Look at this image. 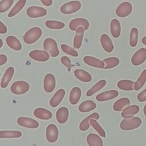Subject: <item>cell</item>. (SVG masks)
<instances>
[{
    "label": "cell",
    "instance_id": "28",
    "mask_svg": "<svg viewBox=\"0 0 146 146\" xmlns=\"http://www.w3.org/2000/svg\"><path fill=\"white\" fill-rule=\"evenodd\" d=\"M111 33L114 38L120 36L121 33V25L120 22L116 19H113L110 23Z\"/></svg>",
    "mask_w": 146,
    "mask_h": 146
},
{
    "label": "cell",
    "instance_id": "49",
    "mask_svg": "<svg viewBox=\"0 0 146 146\" xmlns=\"http://www.w3.org/2000/svg\"><path fill=\"white\" fill-rule=\"evenodd\" d=\"M0 42H1L0 48H1V47H2V45H3V42H2V39H0Z\"/></svg>",
    "mask_w": 146,
    "mask_h": 146
},
{
    "label": "cell",
    "instance_id": "34",
    "mask_svg": "<svg viewBox=\"0 0 146 146\" xmlns=\"http://www.w3.org/2000/svg\"><path fill=\"white\" fill-rule=\"evenodd\" d=\"M26 3V0H19L8 14V17H13L16 15L24 7Z\"/></svg>",
    "mask_w": 146,
    "mask_h": 146
},
{
    "label": "cell",
    "instance_id": "20",
    "mask_svg": "<svg viewBox=\"0 0 146 146\" xmlns=\"http://www.w3.org/2000/svg\"><path fill=\"white\" fill-rule=\"evenodd\" d=\"M14 74V68L13 67H9L4 73L1 82V87L2 88H6L11 80Z\"/></svg>",
    "mask_w": 146,
    "mask_h": 146
},
{
    "label": "cell",
    "instance_id": "4",
    "mask_svg": "<svg viewBox=\"0 0 146 146\" xmlns=\"http://www.w3.org/2000/svg\"><path fill=\"white\" fill-rule=\"evenodd\" d=\"M30 88L29 84L23 80L14 82L10 87L11 92L15 95H22L26 93Z\"/></svg>",
    "mask_w": 146,
    "mask_h": 146
},
{
    "label": "cell",
    "instance_id": "10",
    "mask_svg": "<svg viewBox=\"0 0 146 146\" xmlns=\"http://www.w3.org/2000/svg\"><path fill=\"white\" fill-rule=\"evenodd\" d=\"M56 85L55 76L52 74H47L45 75L43 80V88L47 92L50 93L53 91Z\"/></svg>",
    "mask_w": 146,
    "mask_h": 146
},
{
    "label": "cell",
    "instance_id": "8",
    "mask_svg": "<svg viewBox=\"0 0 146 146\" xmlns=\"http://www.w3.org/2000/svg\"><path fill=\"white\" fill-rule=\"evenodd\" d=\"M47 10L41 7L32 6L29 7L26 10V14L28 17L32 18L42 17L46 15Z\"/></svg>",
    "mask_w": 146,
    "mask_h": 146
},
{
    "label": "cell",
    "instance_id": "39",
    "mask_svg": "<svg viewBox=\"0 0 146 146\" xmlns=\"http://www.w3.org/2000/svg\"><path fill=\"white\" fill-rule=\"evenodd\" d=\"M90 125L94 128V129L100 135V136L105 137H106V132L102 126L98 123L96 119H91L90 121Z\"/></svg>",
    "mask_w": 146,
    "mask_h": 146
},
{
    "label": "cell",
    "instance_id": "26",
    "mask_svg": "<svg viewBox=\"0 0 146 146\" xmlns=\"http://www.w3.org/2000/svg\"><path fill=\"white\" fill-rule=\"evenodd\" d=\"M96 107V104L92 100H88L83 102L80 104L78 110L81 112H88L95 110Z\"/></svg>",
    "mask_w": 146,
    "mask_h": 146
},
{
    "label": "cell",
    "instance_id": "22",
    "mask_svg": "<svg viewBox=\"0 0 146 146\" xmlns=\"http://www.w3.org/2000/svg\"><path fill=\"white\" fill-rule=\"evenodd\" d=\"M99 114L97 112H94L88 116L84 118L80 123L79 124V129L82 131H87L89 127H90V121L91 119H96L98 120L99 119Z\"/></svg>",
    "mask_w": 146,
    "mask_h": 146
},
{
    "label": "cell",
    "instance_id": "40",
    "mask_svg": "<svg viewBox=\"0 0 146 146\" xmlns=\"http://www.w3.org/2000/svg\"><path fill=\"white\" fill-rule=\"evenodd\" d=\"M60 47L62 50L67 54H68L74 57H78L79 56L78 52L76 50L66 44H62Z\"/></svg>",
    "mask_w": 146,
    "mask_h": 146
},
{
    "label": "cell",
    "instance_id": "11",
    "mask_svg": "<svg viewBox=\"0 0 146 146\" xmlns=\"http://www.w3.org/2000/svg\"><path fill=\"white\" fill-rule=\"evenodd\" d=\"M17 123L19 125L27 128L34 129L39 127V123L36 120L28 117H19L17 119Z\"/></svg>",
    "mask_w": 146,
    "mask_h": 146
},
{
    "label": "cell",
    "instance_id": "32",
    "mask_svg": "<svg viewBox=\"0 0 146 146\" xmlns=\"http://www.w3.org/2000/svg\"><path fill=\"white\" fill-rule=\"evenodd\" d=\"M22 133L19 131H1L0 138L1 139H16L21 137Z\"/></svg>",
    "mask_w": 146,
    "mask_h": 146
},
{
    "label": "cell",
    "instance_id": "44",
    "mask_svg": "<svg viewBox=\"0 0 146 146\" xmlns=\"http://www.w3.org/2000/svg\"><path fill=\"white\" fill-rule=\"evenodd\" d=\"M7 29L6 26L3 23L2 21L0 22V33L1 34H5L7 33Z\"/></svg>",
    "mask_w": 146,
    "mask_h": 146
},
{
    "label": "cell",
    "instance_id": "18",
    "mask_svg": "<svg viewBox=\"0 0 146 146\" xmlns=\"http://www.w3.org/2000/svg\"><path fill=\"white\" fill-rule=\"evenodd\" d=\"M83 61L87 65L94 67L103 68L104 67V63L103 61H102L100 59L93 56H85L83 58Z\"/></svg>",
    "mask_w": 146,
    "mask_h": 146
},
{
    "label": "cell",
    "instance_id": "36",
    "mask_svg": "<svg viewBox=\"0 0 146 146\" xmlns=\"http://www.w3.org/2000/svg\"><path fill=\"white\" fill-rule=\"evenodd\" d=\"M45 25L47 27L51 29H62L64 27L65 25L63 22L58 21H52L48 20L45 22Z\"/></svg>",
    "mask_w": 146,
    "mask_h": 146
},
{
    "label": "cell",
    "instance_id": "37",
    "mask_svg": "<svg viewBox=\"0 0 146 146\" xmlns=\"http://www.w3.org/2000/svg\"><path fill=\"white\" fill-rule=\"evenodd\" d=\"M145 82H146V69L143 71L140 76L139 77L136 82L135 83L134 90L136 91L139 90L140 88H141L143 87Z\"/></svg>",
    "mask_w": 146,
    "mask_h": 146
},
{
    "label": "cell",
    "instance_id": "41",
    "mask_svg": "<svg viewBox=\"0 0 146 146\" xmlns=\"http://www.w3.org/2000/svg\"><path fill=\"white\" fill-rule=\"evenodd\" d=\"M14 0H1L0 2V13H3L7 11L12 6Z\"/></svg>",
    "mask_w": 146,
    "mask_h": 146
},
{
    "label": "cell",
    "instance_id": "35",
    "mask_svg": "<svg viewBox=\"0 0 146 146\" xmlns=\"http://www.w3.org/2000/svg\"><path fill=\"white\" fill-rule=\"evenodd\" d=\"M103 61L104 63V67L103 68L104 69H110L115 67L120 63L119 58L116 57H109L104 59Z\"/></svg>",
    "mask_w": 146,
    "mask_h": 146
},
{
    "label": "cell",
    "instance_id": "5",
    "mask_svg": "<svg viewBox=\"0 0 146 146\" xmlns=\"http://www.w3.org/2000/svg\"><path fill=\"white\" fill-rule=\"evenodd\" d=\"M81 7V3L79 1H72L63 5L60 11L64 14H71L77 12Z\"/></svg>",
    "mask_w": 146,
    "mask_h": 146
},
{
    "label": "cell",
    "instance_id": "19",
    "mask_svg": "<svg viewBox=\"0 0 146 146\" xmlns=\"http://www.w3.org/2000/svg\"><path fill=\"white\" fill-rule=\"evenodd\" d=\"M69 111L67 107H62L59 108L56 113V118L57 121L60 124L65 123L68 118Z\"/></svg>",
    "mask_w": 146,
    "mask_h": 146
},
{
    "label": "cell",
    "instance_id": "45",
    "mask_svg": "<svg viewBox=\"0 0 146 146\" xmlns=\"http://www.w3.org/2000/svg\"><path fill=\"white\" fill-rule=\"evenodd\" d=\"M7 60V58L5 55L1 54L0 55V66H2L6 63Z\"/></svg>",
    "mask_w": 146,
    "mask_h": 146
},
{
    "label": "cell",
    "instance_id": "16",
    "mask_svg": "<svg viewBox=\"0 0 146 146\" xmlns=\"http://www.w3.org/2000/svg\"><path fill=\"white\" fill-rule=\"evenodd\" d=\"M100 43L103 48L107 52L110 53L113 50V44L110 38V36L106 34H103L100 36Z\"/></svg>",
    "mask_w": 146,
    "mask_h": 146
},
{
    "label": "cell",
    "instance_id": "2",
    "mask_svg": "<svg viewBox=\"0 0 146 146\" xmlns=\"http://www.w3.org/2000/svg\"><path fill=\"white\" fill-rule=\"evenodd\" d=\"M42 34V30L38 27H34L29 30L23 35V39L26 44H33L36 42Z\"/></svg>",
    "mask_w": 146,
    "mask_h": 146
},
{
    "label": "cell",
    "instance_id": "14",
    "mask_svg": "<svg viewBox=\"0 0 146 146\" xmlns=\"http://www.w3.org/2000/svg\"><path fill=\"white\" fill-rule=\"evenodd\" d=\"M119 95V92L117 90H111L101 92L97 95L96 99L98 102H105L116 98Z\"/></svg>",
    "mask_w": 146,
    "mask_h": 146
},
{
    "label": "cell",
    "instance_id": "24",
    "mask_svg": "<svg viewBox=\"0 0 146 146\" xmlns=\"http://www.w3.org/2000/svg\"><path fill=\"white\" fill-rule=\"evenodd\" d=\"M130 105V100L127 98H121L116 100L113 105V109L114 111L119 112L123 111L126 107Z\"/></svg>",
    "mask_w": 146,
    "mask_h": 146
},
{
    "label": "cell",
    "instance_id": "7",
    "mask_svg": "<svg viewBox=\"0 0 146 146\" xmlns=\"http://www.w3.org/2000/svg\"><path fill=\"white\" fill-rule=\"evenodd\" d=\"M59 131L56 125L50 124L48 125L46 130V137L47 140L51 143H55L58 139Z\"/></svg>",
    "mask_w": 146,
    "mask_h": 146
},
{
    "label": "cell",
    "instance_id": "43",
    "mask_svg": "<svg viewBox=\"0 0 146 146\" xmlns=\"http://www.w3.org/2000/svg\"><path fill=\"white\" fill-rule=\"evenodd\" d=\"M137 98L140 102H144L146 100V88L137 95Z\"/></svg>",
    "mask_w": 146,
    "mask_h": 146
},
{
    "label": "cell",
    "instance_id": "47",
    "mask_svg": "<svg viewBox=\"0 0 146 146\" xmlns=\"http://www.w3.org/2000/svg\"><path fill=\"white\" fill-rule=\"evenodd\" d=\"M141 42H142V43H143L144 45H146V36H144V37L142 38Z\"/></svg>",
    "mask_w": 146,
    "mask_h": 146
},
{
    "label": "cell",
    "instance_id": "29",
    "mask_svg": "<svg viewBox=\"0 0 146 146\" xmlns=\"http://www.w3.org/2000/svg\"><path fill=\"white\" fill-rule=\"evenodd\" d=\"M7 46L15 51H19L22 49V44L20 41L14 36H8L6 39Z\"/></svg>",
    "mask_w": 146,
    "mask_h": 146
},
{
    "label": "cell",
    "instance_id": "31",
    "mask_svg": "<svg viewBox=\"0 0 146 146\" xmlns=\"http://www.w3.org/2000/svg\"><path fill=\"white\" fill-rule=\"evenodd\" d=\"M135 83L133 81L130 80L123 79L117 82V87L124 91H132L134 90Z\"/></svg>",
    "mask_w": 146,
    "mask_h": 146
},
{
    "label": "cell",
    "instance_id": "50",
    "mask_svg": "<svg viewBox=\"0 0 146 146\" xmlns=\"http://www.w3.org/2000/svg\"><path fill=\"white\" fill-rule=\"evenodd\" d=\"M145 30H146V25H145Z\"/></svg>",
    "mask_w": 146,
    "mask_h": 146
},
{
    "label": "cell",
    "instance_id": "42",
    "mask_svg": "<svg viewBox=\"0 0 146 146\" xmlns=\"http://www.w3.org/2000/svg\"><path fill=\"white\" fill-rule=\"evenodd\" d=\"M60 62L61 63L65 66L67 67V70L68 72H70L71 71V68L72 67L75 66L74 64H71V60L70 59V58L66 56H63L60 58Z\"/></svg>",
    "mask_w": 146,
    "mask_h": 146
},
{
    "label": "cell",
    "instance_id": "12",
    "mask_svg": "<svg viewBox=\"0 0 146 146\" xmlns=\"http://www.w3.org/2000/svg\"><path fill=\"white\" fill-rule=\"evenodd\" d=\"M89 26V22L87 19L82 18L72 19L69 23V28L72 31H76L79 27H83L85 30H87Z\"/></svg>",
    "mask_w": 146,
    "mask_h": 146
},
{
    "label": "cell",
    "instance_id": "25",
    "mask_svg": "<svg viewBox=\"0 0 146 146\" xmlns=\"http://www.w3.org/2000/svg\"><path fill=\"white\" fill-rule=\"evenodd\" d=\"M82 95V91L79 87H75L72 88L70 93L69 100L71 104L75 105L79 101Z\"/></svg>",
    "mask_w": 146,
    "mask_h": 146
},
{
    "label": "cell",
    "instance_id": "48",
    "mask_svg": "<svg viewBox=\"0 0 146 146\" xmlns=\"http://www.w3.org/2000/svg\"><path fill=\"white\" fill-rule=\"evenodd\" d=\"M143 112H144V114L145 115V116L146 117V104L144 106V108H143Z\"/></svg>",
    "mask_w": 146,
    "mask_h": 146
},
{
    "label": "cell",
    "instance_id": "23",
    "mask_svg": "<svg viewBox=\"0 0 146 146\" xmlns=\"http://www.w3.org/2000/svg\"><path fill=\"white\" fill-rule=\"evenodd\" d=\"M140 110V108L137 105L129 106L122 111L121 116L123 118H129L133 117L135 114L137 113Z\"/></svg>",
    "mask_w": 146,
    "mask_h": 146
},
{
    "label": "cell",
    "instance_id": "38",
    "mask_svg": "<svg viewBox=\"0 0 146 146\" xmlns=\"http://www.w3.org/2000/svg\"><path fill=\"white\" fill-rule=\"evenodd\" d=\"M138 30L136 27H132L129 36V44L131 47H135L137 45L138 42Z\"/></svg>",
    "mask_w": 146,
    "mask_h": 146
},
{
    "label": "cell",
    "instance_id": "9",
    "mask_svg": "<svg viewBox=\"0 0 146 146\" xmlns=\"http://www.w3.org/2000/svg\"><path fill=\"white\" fill-rule=\"evenodd\" d=\"M146 60V48L139 49L132 56L131 63L133 66H139Z\"/></svg>",
    "mask_w": 146,
    "mask_h": 146
},
{
    "label": "cell",
    "instance_id": "27",
    "mask_svg": "<svg viewBox=\"0 0 146 146\" xmlns=\"http://www.w3.org/2000/svg\"><path fill=\"white\" fill-rule=\"evenodd\" d=\"M87 143L89 146H103V142L101 137L95 133L88 135Z\"/></svg>",
    "mask_w": 146,
    "mask_h": 146
},
{
    "label": "cell",
    "instance_id": "46",
    "mask_svg": "<svg viewBox=\"0 0 146 146\" xmlns=\"http://www.w3.org/2000/svg\"><path fill=\"white\" fill-rule=\"evenodd\" d=\"M46 6H50L52 4V0H40Z\"/></svg>",
    "mask_w": 146,
    "mask_h": 146
},
{
    "label": "cell",
    "instance_id": "17",
    "mask_svg": "<svg viewBox=\"0 0 146 146\" xmlns=\"http://www.w3.org/2000/svg\"><path fill=\"white\" fill-rule=\"evenodd\" d=\"M34 115L35 117L41 120H49L52 116L51 112L44 108H37L34 111Z\"/></svg>",
    "mask_w": 146,
    "mask_h": 146
},
{
    "label": "cell",
    "instance_id": "15",
    "mask_svg": "<svg viewBox=\"0 0 146 146\" xmlns=\"http://www.w3.org/2000/svg\"><path fill=\"white\" fill-rule=\"evenodd\" d=\"M65 90L60 88L52 96L51 99L50 100V105L52 107H57L62 101L63 99L65 96Z\"/></svg>",
    "mask_w": 146,
    "mask_h": 146
},
{
    "label": "cell",
    "instance_id": "1",
    "mask_svg": "<svg viewBox=\"0 0 146 146\" xmlns=\"http://www.w3.org/2000/svg\"><path fill=\"white\" fill-rule=\"evenodd\" d=\"M142 123L139 117H131L124 119L120 124V127L124 131H130L139 127Z\"/></svg>",
    "mask_w": 146,
    "mask_h": 146
},
{
    "label": "cell",
    "instance_id": "30",
    "mask_svg": "<svg viewBox=\"0 0 146 146\" xmlns=\"http://www.w3.org/2000/svg\"><path fill=\"white\" fill-rule=\"evenodd\" d=\"M84 29L83 27H79L76 30V34L74 39V47L75 48H80L82 44L84 35Z\"/></svg>",
    "mask_w": 146,
    "mask_h": 146
},
{
    "label": "cell",
    "instance_id": "3",
    "mask_svg": "<svg viewBox=\"0 0 146 146\" xmlns=\"http://www.w3.org/2000/svg\"><path fill=\"white\" fill-rule=\"evenodd\" d=\"M43 49L52 57H56L59 54V50L56 41L51 38H47L44 39Z\"/></svg>",
    "mask_w": 146,
    "mask_h": 146
},
{
    "label": "cell",
    "instance_id": "21",
    "mask_svg": "<svg viewBox=\"0 0 146 146\" xmlns=\"http://www.w3.org/2000/svg\"><path fill=\"white\" fill-rule=\"evenodd\" d=\"M75 76L83 82H90L92 80L91 75L87 71L82 69H76L74 72Z\"/></svg>",
    "mask_w": 146,
    "mask_h": 146
},
{
    "label": "cell",
    "instance_id": "33",
    "mask_svg": "<svg viewBox=\"0 0 146 146\" xmlns=\"http://www.w3.org/2000/svg\"><path fill=\"white\" fill-rule=\"evenodd\" d=\"M107 82L106 80L102 79L99 81H98L96 84H95L90 89H89L87 92L86 95L87 96H91L93 95L94 94L102 89L106 85Z\"/></svg>",
    "mask_w": 146,
    "mask_h": 146
},
{
    "label": "cell",
    "instance_id": "6",
    "mask_svg": "<svg viewBox=\"0 0 146 146\" xmlns=\"http://www.w3.org/2000/svg\"><path fill=\"white\" fill-rule=\"evenodd\" d=\"M132 11V5L129 2H123L120 3L116 9L117 16L124 18L128 16Z\"/></svg>",
    "mask_w": 146,
    "mask_h": 146
},
{
    "label": "cell",
    "instance_id": "13",
    "mask_svg": "<svg viewBox=\"0 0 146 146\" xmlns=\"http://www.w3.org/2000/svg\"><path fill=\"white\" fill-rule=\"evenodd\" d=\"M30 58L38 62H46L50 58V55L45 51L35 50L30 52Z\"/></svg>",
    "mask_w": 146,
    "mask_h": 146
}]
</instances>
